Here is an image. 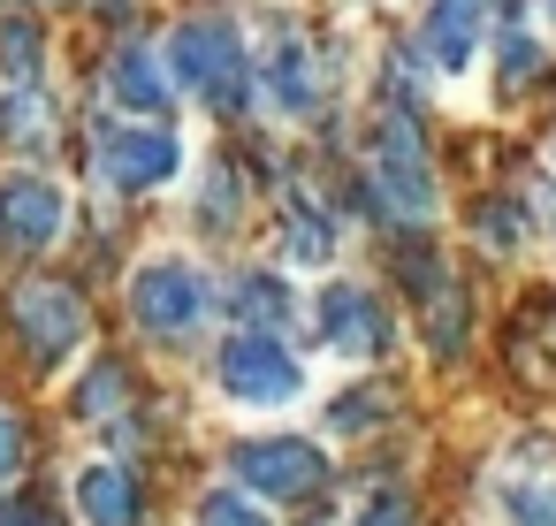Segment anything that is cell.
<instances>
[{"instance_id": "obj_1", "label": "cell", "mask_w": 556, "mask_h": 526, "mask_svg": "<svg viewBox=\"0 0 556 526\" xmlns=\"http://www.w3.org/2000/svg\"><path fill=\"white\" fill-rule=\"evenodd\" d=\"M168 85L199 92L214 115H237L252 100V54H244V32L229 16H191L176 24L168 39Z\"/></svg>"}, {"instance_id": "obj_2", "label": "cell", "mask_w": 556, "mask_h": 526, "mask_svg": "<svg viewBox=\"0 0 556 526\" xmlns=\"http://www.w3.org/2000/svg\"><path fill=\"white\" fill-rule=\"evenodd\" d=\"M374 191L389 222H434L442 214V176L427 161V138L412 123V108H389L374 130Z\"/></svg>"}, {"instance_id": "obj_3", "label": "cell", "mask_w": 556, "mask_h": 526, "mask_svg": "<svg viewBox=\"0 0 556 526\" xmlns=\"http://www.w3.org/2000/svg\"><path fill=\"white\" fill-rule=\"evenodd\" d=\"M488 511L503 526H556V435H510L488 465Z\"/></svg>"}, {"instance_id": "obj_4", "label": "cell", "mask_w": 556, "mask_h": 526, "mask_svg": "<svg viewBox=\"0 0 556 526\" xmlns=\"http://www.w3.org/2000/svg\"><path fill=\"white\" fill-rule=\"evenodd\" d=\"M130 313H138L146 336L184 343V336L206 328V313H214V283H206L191 260H146L138 283H130Z\"/></svg>"}, {"instance_id": "obj_5", "label": "cell", "mask_w": 556, "mask_h": 526, "mask_svg": "<svg viewBox=\"0 0 556 526\" xmlns=\"http://www.w3.org/2000/svg\"><path fill=\"white\" fill-rule=\"evenodd\" d=\"M214 374H222V389H229L237 404H252V412H275V404H298V397H305L298 351H290L282 336H260V328H237V336L222 343Z\"/></svg>"}, {"instance_id": "obj_6", "label": "cell", "mask_w": 556, "mask_h": 526, "mask_svg": "<svg viewBox=\"0 0 556 526\" xmlns=\"http://www.w3.org/2000/svg\"><path fill=\"white\" fill-rule=\"evenodd\" d=\"M184 168V138L161 123H130V130H100V184L115 191H153Z\"/></svg>"}, {"instance_id": "obj_7", "label": "cell", "mask_w": 556, "mask_h": 526, "mask_svg": "<svg viewBox=\"0 0 556 526\" xmlns=\"http://www.w3.org/2000/svg\"><path fill=\"white\" fill-rule=\"evenodd\" d=\"M237 480L252 496H267V503H298V496H313L328 480V458L313 442H298V435H267V442L237 450Z\"/></svg>"}, {"instance_id": "obj_8", "label": "cell", "mask_w": 556, "mask_h": 526, "mask_svg": "<svg viewBox=\"0 0 556 526\" xmlns=\"http://www.w3.org/2000/svg\"><path fill=\"white\" fill-rule=\"evenodd\" d=\"M260 85H267V108H275V115H313V108H320V54H313V39H305L290 16L267 24Z\"/></svg>"}, {"instance_id": "obj_9", "label": "cell", "mask_w": 556, "mask_h": 526, "mask_svg": "<svg viewBox=\"0 0 556 526\" xmlns=\"http://www.w3.org/2000/svg\"><path fill=\"white\" fill-rule=\"evenodd\" d=\"M16 328H24V343H31V359H47V366H62L77 343H85V305H77V290L70 283H24L16 290Z\"/></svg>"}, {"instance_id": "obj_10", "label": "cell", "mask_w": 556, "mask_h": 526, "mask_svg": "<svg viewBox=\"0 0 556 526\" xmlns=\"http://www.w3.org/2000/svg\"><path fill=\"white\" fill-rule=\"evenodd\" d=\"M495 0H427V24H419V54L442 70V77H465L480 39L495 32Z\"/></svg>"}, {"instance_id": "obj_11", "label": "cell", "mask_w": 556, "mask_h": 526, "mask_svg": "<svg viewBox=\"0 0 556 526\" xmlns=\"http://www.w3.org/2000/svg\"><path fill=\"white\" fill-rule=\"evenodd\" d=\"M320 336H328V351H343V359H381L389 351V305L366 290V283H328L320 290Z\"/></svg>"}, {"instance_id": "obj_12", "label": "cell", "mask_w": 556, "mask_h": 526, "mask_svg": "<svg viewBox=\"0 0 556 526\" xmlns=\"http://www.w3.org/2000/svg\"><path fill=\"white\" fill-rule=\"evenodd\" d=\"M62 222H70V206H62V191L47 184V176H9L0 184V237L9 245H54L62 237Z\"/></svg>"}, {"instance_id": "obj_13", "label": "cell", "mask_w": 556, "mask_h": 526, "mask_svg": "<svg viewBox=\"0 0 556 526\" xmlns=\"http://www.w3.org/2000/svg\"><path fill=\"white\" fill-rule=\"evenodd\" d=\"M336 260V214L313 199V191H290V206H282V267H328Z\"/></svg>"}, {"instance_id": "obj_14", "label": "cell", "mask_w": 556, "mask_h": 526, "mask_svg": "<svg viewBox=\"0 0 556 526\" xmlns=\"http://www.w3.org/2000/svg\"><path fill=\"white\" fill-rule=\"evenodd\" d=\"M404 283L427 298V343L450 359V351H465V290L450 283V275H434V260H404Z\"/></svg>"}, {"instance_id": "obj_15", "label": "cell", "mask_w": 556, "mask_h": 526, "mask_svg": "<svg viewBox=\"0 0 556 526\" xmlns=\"http://www.w3.org/2000/svg\"><path fill=\"white\" fill-rule=\"evenodd\" d=\"M77 511L85 526H138V473L130 465H85L77 473Z\"/></svg>"}, {"instance_id": "obj_16", "label": "cell", "mask_w": 556, "mask_h": 526, "mask_svg": "<svg viewBox=\"0 0 556 526\" xmlns=\"http://www.w3.org/2000/svg\"><path fill=\"white\" fill-rule=\"evenodd\" d=\"M108 92H115L130 115H161V108L176 100L168 62H161L153 47H123V54H115V70H108Z\"/></svg>"}, {"instance_id": "obj_17", "label": "cell", "mask_w": 556, "mask_h": 526, "mask_svg": "<svg viewBox=\"0 0 556 526\" xmlns=\"http://www.w3.org/2000/svg\"><path fill=\"white\" fill-rule=\"evenodd\" d=\"M229 305H237V321H244V328H260V336H275V328H290V321H298V290H290L282 275H267V267H252V275L229 290Z\"/></svg>"}, {"instance_id": "obj_18", "label": "cell", "mask_w": 556, "mask_h": 526, "mask_svg": "<svg viewBox=\"0 0 556 526\" xmlns=\"http://www.w3.org/2000/svg\"><path fill=\"white\" fill-rule=\"evenodd\" d=\"M495 77H503V92H526L541 77V39L518 24V9L495 16Z\"/></svg>"}, {"instance_id": "obj_19", "label": "cell", "mask_w": 556, "mask_h": 526, "mask_svg": "<svg viewBox=\"0 0 556 526\" xmlns=\"http://www.w3.org/2000/svg\"><path fill=\"white\" fill-rule=\"evenodd\" d=\"M0 130H9L16 146H31V153L54 138V115H47L39 85H9V100H0Z\"/></svg>"}, {"instance_id": "obj_20", "label": "cell", "mask_w": 556, "mask_h": 526, "mask_svg": "<svg viewBox=\"0 0 556 526\" xmlns=\"http://www.w3.org/2000/svg\"><path fill=\"white\" fill-rule=\"evenodd\" d=\"M0 62H9V85H39V32L24 16H0Z\"/></svg>"}, {"instance_id": "obj_21", "label": "cell", "mask_w": 556, "mask_h": 526, "mask_svg": "<svg viewBox=\"0 0 556 526\" xmlns=\"http://www.w3.org/2000/svg\"><path fill=\"white\" fill-rule=\"evenodd\" d=\"M199 526H275V518L260 511V496H244V488H214V496L199 503Z\"/></svg>"}, {"instance_id": "obj_22", "label": "cell", "mask_w": 556, "mask_h": 526, "mask_svg": "<svg viewBox=\"0 0 556 526\" xmlns=\"http://www.w3.org/2000/svg\"><path fill=\"white\" fill-rule=\"evenodd\" d=\"M130 397V381H123V366H92V381H85V412L100 419V412H115Z\"/></svg>"}, {"instance_id": "obj_23", "label": "cell", "mask_w": 556, "mask_h": 526, "mask_svg": "<svg viewBox=\"0 0 556 526\" xmlns=\"http://www.w3.org/2000/svg\"><path fill=\"white\" fill-rule=\"evenodd\" d=\"M199 222H214V229L237 222V184H229V168H214V191H199Z\"/></svg>"}, {"instance_id": "obj_24", "label": "cell", "mask_w": 556, "mask_h": 526, "mask_svg": "<svg viewBox=\"0 0 556 526\" xmlns=\"http://www.w3.org/2000/svg\"><path fill=\"white\" fill-rule=\"evenodd\" d=\"M351 526H412V503H404L396 488H374V496H366V511H358Z\"/></svg>"}, {"instance_id": "obj_25", "label": "cell", "mask_w": 556, "mask_h": 526, "mask_svg": "<svg viewBox=\"0 0 556 526\" xmlns=\"http://www.w3.org/2000/svg\"><path fill=\"white\" fill-rule=\"evenodd\" d=\"M24 465V419H9V412H0V480H9Z\"/></svg>"}, {"instance_id": "obj_26", "label": "cell", "mask_w": 556, "mask_h": 526, "mask_svg": "<svg viewBox=\"0 0 556 526\" xmlns=\"http://www.w3.org/2000/svg\"><path fill=\"white\" fill-rule=\"evenodd\" d=\"M480 237H488V245H518L526 222H518V214H480Z\"/></svg>"}, {"instance_id": "obj_27", "label": "cell", "mask_w": 556, "mask_h": 526, "mask_svg": "<svg viewBox=\"0 0 556 526\" xmlns=\"http://www.w3.org/2000/svg\"><path fill=\"white\" fill-rule=\"evenodd\" d=\"M0 526H54V518L31 511V503H0Z\"/></svg>"}, {"instance_id": "obj_28", "label": "cell", "mask_w": 556, "mask_h": 526, "mask_svg": "<svg viewBox=\"0 0 556 526\" xmlns=\"http://www.w3.org/2000/svg\"><path fill=\"white\" fill-rule=\"evenodd\" d=\"M548 16H556V0H548Z\"/></svg>"}]
</instances>
